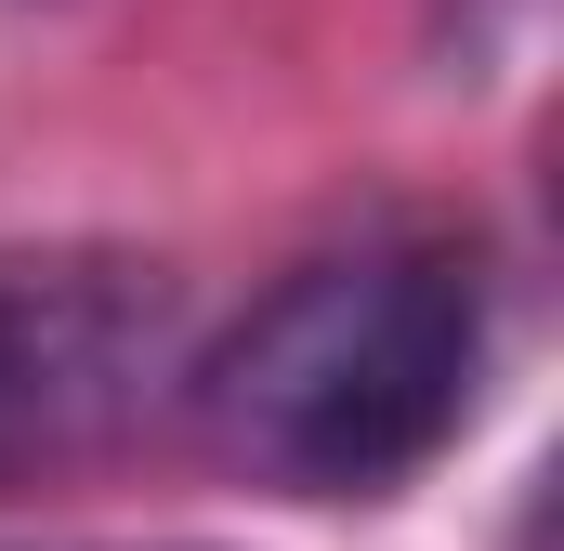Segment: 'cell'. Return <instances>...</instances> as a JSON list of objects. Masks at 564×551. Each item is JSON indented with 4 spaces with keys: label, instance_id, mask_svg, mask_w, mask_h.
<instances>
[{
    "label": "cell",
    "instance_id": "1",
    "mask_svg": "<svg viewBox=\"0 0 564 551\" xmlns=\"http://www.w3.org/2000/svg\"><path fill=\"white\" fill-rule=\"evenodd\" d=\"M486 395V276L446 237H355L276 276L210 355L197 433L276 499H394Z\"/></svg>",
    "mask_w": 564,
    "mask_h": 551
},
{
    "label": "cell",
    "instance_id": "2",
    "mask_svg": "<svg viewBox=\"0 0 564 551\" xmlns=\"http://www.w3.org/2000/svg\"><path fill=\"white\" fill-rule=\"evenodd\" d=\"M171 381V276L119 250H0V499L93 473Z\"/></svg>",
    "mask_w": 564,
    "mask_h": 551
}]
</instances>
